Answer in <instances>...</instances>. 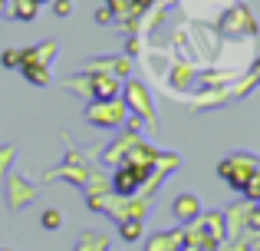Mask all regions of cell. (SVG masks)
Instances as JSON below:
<instances>
[{"mask_svg":"<svg viewBox=\"0 0 260 251\" xmlns=\"http://www.w3.org/2000/svg\"><path fill=\"white\" fill-rule=\"evenodd\" d=\"M181 245H184L181 232H158L155 238L145 241V251H181Z\"/></svg>","mask_w":260,"mask_h":251,"instance_id":"obj_10","label":"cell"},{"mask_svg":"<svg viewBox=\"0 0 260 251\" xmlns=\"http://www.w3.org/2000/svg\"><path fill=\"white\" fill-rule=\"evenodd\" d=\"M221 30L228 33V37L241 40V37H250V33L257 30V20L250 17L247 7H231V10L221 17Z\"/></svg>","mask_w":260,"mask_h":251,"instance_id":"obj_5","label":"cell"},{"mask_svg":"<svg viewBox=\"0 0 260 251\" xmlns=\"http://www.w3.org/2000/svg\"><path fill=\"white\" fill-rule=\"evenodd\" d=\"M7 195H10V205L13 208H23L33 202V185L30 182H23L20 175H10V182H7Z\"/></svg>","mask_w":260,"mask_h":251,"instance_id":"obj_9","label":"cell"},{"mask_svg":"<svg viewBox=\"0 0 260 251\" xmlns=\"http://www.w3.org/2000/svg\"><path fill=\"white\" fill-rule=\"evenodd\" d=\"M13 155H17V149H13V146H0V175H7V169H10Z\"/></svg>","mask_w":260,"mask_h":251,"instance_id":"obj_18","label":"cell"},{"mask_svg":"<svg viewBox=\"0 0 260 251\" xmlns=\"http://www.w3.org/2000/svg\"><path fill=\"white\" fill-rule=\"evenodd\" d=\"M7 13L17 20H33L37 17V4L33 0H7Z\"/></svg>","mask_w":260,"mask_h":251,"instance_id":"obj_13","label":"cell"},{"mask_svg":"<svg viewBox=\"0 0 260 251\" xmlns=\"http://www.w3.org/2000/svg\"><path fill=\"white\" fill-rule=\"evenodd\" d=\"M33 4H37V7H43V4H50V0H33Z\"/></svg>","mask_w":260,"mask_h":251,"instance_id":"obj_24","label":"cell"},{"mask_svg":"<svg viewBox=\"0 0 260 251\" xmlns=\"http://www.w3.org/2000/svg\"><path fill=\"white\" fill-rule=\"evenodd\" d=\"M53 10H56V17H70L73 0H53Z\"/></svg>","mask_w":260,"mask_h":251,"instance_id":"obj_21","label":"cell"},{"mask_svg":"<svg viewBox=\"0 0 260 251\" xmlns=\"http://www.w3.org/2000/svg\"><path fill=\"white\" fill-rule=\"evenodd\" d=\"M122 103L128 106V113L139 119H155V103L152 96H148V90L139 83V79H128L125 86H122Z\"/></svg>","mask_w":260,"mask_h":251,"instance_id":"obj_4","label":"cell"},{"mask_svg":"<svg viewBox=\"0 0 260 251\" xmlns=\"http://www.w3.org/2000/svg\"><path fill=\"white\" fill-rule=\"evenodd\" d=\"M40 221H43V228H46V232H56V228L63 225V212H59V208H46Z\"/></svg>","mask_w":260,"mask_h":251,"instance_id":"obj_17","label":"cell"},{"mask_svg":"<svg viewBox=\"0 0 260 251\" xmlns=\"http://www.w3.org/2000/svg\"><path fill=\"white\" fill-rule=\"evenodd\" d=\"M95 23H115V13L109 10V7H99V10H95Z\"/></svg>","mask_w":260,"mask_h":251,"instance_id":"obj_20","label":"cell"},{"mask_svg":"<svg viewBox=\"0 0 260 251\" xmlns=\"http://www.w3.org/2000/svg\"><path fill=\"white\" fill-rule=\"evenodd\" d=\"M86 119L92 126H102V129H112V126H122L128 119V106L122 103V96H112V99H92L86 109Z\"/></svg>","mask_w":260,"mask_h":251,"instance_id":"obj_2","label":"cell"},{"mask_svg":"<svg viewBox=\"0 0 260 251\" xmlns=\"http://www.w3.org/2000/svg\"><path fill=\"white\" fill-rule=\"evenodd\" d=\"M204 232V251H214L217 245L224 241V235H228V228H224V215L221 212H211L208 218H201V225H198Z\"/></svg>","mask_w":260,"mask_h":251,"instance_id":"obj_7","label":"cell"},{"mask_svg":"<svg viewBox=\"0 0 260 251\" xmlns=\"http://www.w3.org/2000/svg\"><path fill=\"white\" fill-rule=\"evenodd\" d=\"M106 7L115 17H142V13L135 10V0H106Z\"/></svg>","mask_w":260,"mask_h":251,"instance_id":"obj_14","label":"cell"},{"mask_svg":"<svg viewBox=\"0 0 260 251\" xmlns=\"http://www.w3.org/2000/svg\"><path fill=\"white\" fill-rule=\"evenodd\" d=\"M66 90H76L79 96H92V99H112L122 96V79L109 76V73H83V76L66 79Z\"/></svg>","mask_w":260,"mask_h":251,"instance_id":"obj_1","label":"cell"},{"mask_svg":"<svg viewBox=\"0 0 260 251\" xmlns=\"http://www.w3.org/2000/svg\"><path fill=\"white\" fill-rule=\"evenodd\" d=\"M76 251H109V238L99 232H86V235H79Z\"/></svg>","mask_w":260,"mask_h":251,"instance_id":"obj_12","label":"cell"},{"mask_svg":"<svg viewBox=\"0 0 260 251\" xmlns=\"http://www.w3.org/2000/svg\"><path fill=\"white\" fill-rule=\"evenodd\" d=\"M119 235H122L125 241H139V238H142V221H135V218L119 221Z\"/></svg>","mask_w":260,"mask_h":251,"instance_id":"obj_15","label":"cell"},{"mask_svg":"<svg viewBox=\"0 0 260 251\" xmlns=\"http://www.w3.org/2000/svg\"><path fill=\"white\" fill-rule=\"evenodd\" d=\"M128 70H132V57H125V53H119V57H102V60H89V63H86V73H109V76H115V79L128 76Z\"/></svg>","mask_w":260,"mask_h":251,"instance_id":"obj_6","label":"cell"},{"mask_svg":"<svg viewBox=\"0 0 260 251\" xmlns=\"http://www.w3.org/2000/svg\"><path fill=\"white\" fill-rule=\"evenodd\" d=\"M0 13H7V0H0Z\"/></svg>","mask_w":260,"mask_h":251,"instance_id":"obj_23","label":"cell"},{"mask_svg":"<svg viewBox=\"0 0 260 251\" xmlns=\"http://www.w3.org/2000/svg\"><path fill=\"white\" fill-rule=\"evenodd\" d=\"M191 79H194V70H191V66H181V63H178L175 70H172V86H181V90H188Z\"/></svg>","mask_w":260,"mask_h":251,"instance_id":"obj_16","label":"cell"},{"mask_svg":"<svg viewBox=\"0 0 260 251\" xmlns=\"http://www.w3.org/2000/svg\"><path fill=\"white\" fill-rule=\"evenodd\" d=\"M20 70H23V76L30 79L33 86H50V79H53L50 66L37 63V60H20Z\"/></svg>","mask_w":260,"mask_h":251,"instance_id":"obj_11","label":"cell"},{"mask_svg":"<svg viewBox=\"0 0 260 251\" xmlns=\"http://www.w3.org/2000/svg\"><path fill=\"white\" fill-rule=\"evenodd\" d=\"M172 212L178 221H194V218H201V202H198V195L184 192L172 202Z\"/></svg>","mask_w":260,"mask_h":251,"instance_id":"obj_8","label":"cell"},{"mask_svg":"<svg viewBox=\"0 0 260 251\" xmlns=\"http://www.w3.org/2000/svg\"><path fill=\"white\" fill-rule=\"evenodd\" d=\"M257 169H260L257 159H250V155H241V152H237V155H231V159H224L221 165H217V172H221L224 182H231V185L241 192V188L247 185V179L257 172Z\"/></svg>","mask_w":260,"mask_h":251,"instance_id":"obj_3","label":"cell"},{"mask_svg":"<svg viewBox=\"0 0 260 251\" xmlns=\"http://www.w3.org/2000/svg\"><path fill=\"white\" fill-rule=\"evenodd\" d=\"M0 63H4L7 70H20V50H4Z\"/></svg>","mask_w":260,"mask_h":251,"instance_id":"obj_19","label":"cell"},{"mask_svg":"<svg viewBox=\"0 0 260 251\" xmlns=\"http://www.w3.org/2000/svg\"><path fill=\"white\" fill-rule=\"evenodd\" d=\"M250 76H254V83H260V60L254 63V73H250Z\"/></svg>","mask_w":260,"mask_h":251,"instance_id":"obj_22","label":"cell"}]
</instances>
